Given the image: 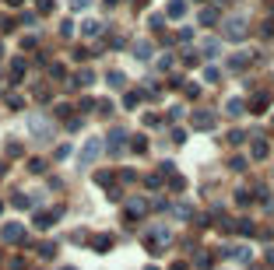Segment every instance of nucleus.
I'll return each instance as SVG.
<instances>
[{"mask_svg": "<svg viewBox=\"0 0 274 270\" xmlns=\"http://www.w3.org/2000/svg\"><path fill=\"white\" fill-rule=\"evenodd\" d=\"M242 32H246V21H242V18H232V21H225V35H232V39H239Z\"/></svg>", "mask_w": 274, "mask_h": 270, "instance_id": "obj_1", "label": "nucleus"}, {"mask_svg": "<svg viewBox=\"0 0 274 270\" xmlns=\"http://www.w3.org/2000/svg\"><path fill=\"white\" fill-rule=\"evenodd\" d=\"M95 158H99V141H88V147H85V158H81V161L88 165V161H95Z\"/></svg>", "mask_w": 274, "mask_h": 270, "instance_id": "obj_2", "label": "nucleus"}, {"mask_svg": "<svg viewBox=\"0 0 274 270\" xmlns=\"http://www.w3.org/2000/svg\"><path fill=\"white\" fill-rule=\"evenodd\" d=\"M4 238H7V242H18V238H21V228H18V224H7V228H4Z\"/></svg>", "mask_w": 274, "mask_h": 270, "instance_id": "obj_3", "label": "nucleus"}, {"mask_svg": "<svg viewBox=\"0 0 274 270\" xmlns=\"http://www.w3.org/2000/svg\"><path fill=\"white\" fill-rule=\"evenodd\" d=\"M169 14H172V18H183V0H172V4H169Z\"/></svg>", "mask_w": 274, "mask_h": 270, "instance_id": "obj_4", "label": "nucleus"}, {"mask_svg": "<svg viewBox=\"0 0 274 270\" xmlns=\"http://www.w3.org/2000/svg\"><path fill=\"white\" fill-rule=\"evenodd\" d=\"M91 4V0H74V7H88Z\"/></svg>", "mask_w": 274, "mask_h": 270, "instance_id": "obj_5", "label": "nucleus"}]
</instances>
